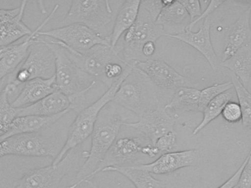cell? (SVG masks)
Listing matches in <instances>:
<instances>
[{"mask_svg":"<svg viewBox=\"0 0 251 188\" xmlns=\"http://www.w3.org/2000/svg\"><path fill=\"white\" fill-rule=\"evenodd\" d=\"M55 41L68 50L72 60L81 69L102 83H104V71L107 65L114 62L126 63L116 49L110 46L97 45L86 53H79Z\"/></svg>","mask_w":251,"mask_h":188,"instance_id":"30bf717a","label":"cell"},{"mask_svg":"<svg viewBox=\"0 0 251 188\" xmlns=\"http://www.w3.org/2000/svg\"><path fill=\"white\" fill-rule=\"evenodd\" d=\"M66 110H72L69 98L58 90H56L52 94L30 106L19 108V116L35 115L50 117Z\"/></svg>","mask_w":251,"mask_h":188,"instance_id":"44dd1931","label":"cell"},{"mask_svg":"<svg viewBox=\"0 0 251 188\" xmlns=\"http://www.w3.org/2000/svg\"><path fill=\"white\" fill-rule=\"evenodd\" d=\"M101 172H117L126 177L136 188H165V183L152 177L150 173L131 166L108 167Z\"/></svg>","mask_w":251,"mask_h":188,"instance_id":"4316f807","label":"cell"},{"mask_svg":"<svg viewBox=\"0 0 251 188\" xmlns=\"http://www.w3.org/2000/svg\"><path fill=\"white\" fill-rule=\"evenodd\" d=\"M85 183H87V185H88L89 188H99L98 186H97V185L96 184V183H94V182H93L91 180H86Z\"/></svg>","mask_w":251,"mask_h":188,"instance_id":"7bdbcfd3","label":"cell"},{"mask_svg":"<svg viewBox=\"0 0 251 188\" xmlns=\"http://www.w3.org/2000/svg\"><path fill=\"white\" fill-rule=\"evenodd\" d=\"M179 2L187 10L191 19V22H193L196 18L197 19V17L199 18L202 14L201 6L200 1L198 0H181Z\"/></svg>","mask_w":251,"mask_h":188,"instance_id":"e575fe53","label":"cell"},{"mask_svg":"<svg viewBox=\"0 0 251 188\" xmlns=\"http://www.w3.org/2000/svg\"><path fill=\"white\" fill-rule=\"evenodd\" d=\"M5 156V151H4V141L0 140V159Z\"/></svg>","mask_w":251,"mask_h":188,"instance_id":"b9f144b4","label":"cell"},{"mask_svg":"<svg viewBox=\"0 0 251 188\" xmlns=\"http://www.w3.org/2000/svg\"><path fill=\"white\" fill-rule=\"evenodd\" d=\"M219 65L234 72L247 88L251 78V43L239 49L234 55Z\"/></svg>","mask_w":251,"mask_h":188,"instance_id":"d4e9b609","label":"cell"},{"mask_svg":"<svg viewBox=\"0 0 251 188\" xmlns=\"http://www.w3.org/2000/svg\"><path fill=\"white\" fill-rule=\"evenodd\" d=\"M231 82L235 88L239 105L241 108L243 127H248L251 130V94L237 77H233Z\"/></svg>","mask_w":251,"mask_h":188,"instance_id":"f546056e","label":"cell"},{"mask_svg":"<svg viewBox=\"0 0 251 188\" xmlns=\"http://www.w3.org/2000/svg\"><path fill=\"white\" fill-rule=\"evenodd\" d=\"M171 1L172 0H146L141 1L140 7L146 10L155 22L163 7L169 4Z\"/></svg>","mask_w":251,"mask_h":188,"instance_id":"1f68e13d","label":"cell"},{"mask_svg":"<svg viewBox=\"0 0 251 188\" xmlns=\"http://www.w3.org/2000/svg\"><path fill=\"white\" fill-rule=\"evenodd\" d=\"M124 125L141 132L151 140L153 146L159 137L175 131V119L168 113L165 107L159 105L154 110L139 118L137 122H125Z\"/></svg>","mask_w":251,"mask_h":188,"instance_id":"9a60e30c","label":"cell"},{"mask_svg":"<svg viewBox=\"0 0 251 188\" xmlns=\"http://www.w3.org/2000/svg\"><path fill=\"white\" fill-rule=\"evenodd\" d=\"M72 154L69 153L57 165H49L26 171L16 182L14 188H57L72 165Z\"/></svg>","mask_w":251,"mask_h":188,"instance_id":"8fae6325","label":"cell"},{"mask_svg":"<svg viewBox=\"0 0 251 188\" xmlns=\"http://www.w3.org/2000/svg\"><path fill=\"white\" fill-rule=\"evenodd\" d=\"M55 40L79 53H86L97 45H110L108 37L102 35L81 24H73L47 31H40L38 36Z\"/></svg>","mask_w":251,"mask_h":188,"instance_id":"ba28073f","label":"cell"},{"mask_svg":"<svg viewBox=\"0 0 251 188\" xmlns=\"http://www.w3.org/2000/svg\"><path fill=\"white\" fill-rule=\"evenodd\" d=\"M8 81L9 76L0 81V95H1V92H2L3 89H4V87H5L6 85H7V82H8Z\"/></svg>","mask_w":251,"mask_h":188,"instance_id":"60d3db41","label":"cell"},{"mask_svg":"<svg viewBox=\"0 0 251 188\" xmlns=\"http://www.w3.org/2000/svg\"><path fill=\"white\" fill-rule=\"evenodd\" d=\"M159 153V150L154 146H153L151 143V144L144 145L143 149H142V154L147 155V156L150 157V158H154Z\"/></svg>","mask_w":251,"mask_h":188,"instance_id":"ab89813d","label":"cell"},{"mask_svg":"<svg viewBox=\"0 0 251 188\" xmlns=\"http://www.w3.org/2000/svg\"><path fill=\"white\" fill-rule=\"evenodd\" d=\"M232 92L226 91L224 94L220 95L218 97L212 100L207 105L203 112V120L199 125L193 130V134L196 135L199 132L201 131L205 127L208 125L211 121L218 118L221 114H222L223 109L225 107L226 105L231 102L232 99Z\"/></svg>","mask_w":251,"mask_h":188,"instance_id":"83f0119b","label":"cell"},{"mask_svg":"<svg viewBox=\"0 0 251 188\" xmlns=\"http://www.w3.org/2000/svg\"><path fill=\"white\" fill-rule=\"evenodd\" d=\"M131 69L132 64L127 65L122 76L113 82L111 87L98 100L78 113L77 116L69 128L66 143L63 145L57 158L53 161L51 165L54 166L58 165L70 151L82 144L92 134L100 112L107 104L112 102L121 84L130 73Z\"/></svg>","mask_w":251,"mask_h":188,"instance_id":"3957f363","label":"cell"},{"mask_svg":"<svg viewBox=\"0 0 251 188\" xmlns=\"http://www.w3.org/2000/svg\"><path fill=\"white\" fill-rule=\"evenodd\" d=\"M200 94L201 91L193 87H180L165 108L174 112H199Z\"/></svg>","mask_w":251,"mask_h":188,"instance_id":"484cf974","label":"cell"},{"mask_svg":"<svg viewBox=\"0 0 251 188\" xmlns=\"http://www.w3.org/2000/svg\"><path fill=\"white\" fill-rule=\"evenodd\" d=\"M55 75V57L44 39L33 41L27 57L19 69L9 76V82L18 88L36 78L50 79Z\"/></svg>","mask_w":251,"mask_h":188,"instance_id":"5b68a950","label":"cell"},{"mask_svg":"<svg viewBox=\"0 0 251 188\" xmlns=\"http://www.w3.org/2000/svg\"><path fill=\"white\" fill-rule=\"evenodd\" d=\"M58 7L59 4H56L48 17L25 41L16 45L0 48V81L14 73L19 69V65L25 61L32 43L39 38L38 32L52 19Z\"/></svg>","mask_w":251,"mask_h":188,"instance_id":"5bb4252c","label":"cell"},{"mask_svg":"<svg viewBox=\"0 0 251 188\" xmlns=\"http://www.w3.org/2000/svg\"><path fill=\"white\" fill-rule=\"evenodd\" d=\"M201 159V157L198 149H190L164 153L151 163L128 166L134 169L147 171L150 174L164 175L175 172L181 168L198 166L200 164Z\"/></svg>","mask_w":251,"mask_h":188,"instance_id":"4fadbf2b","label":"cell"},{"mask_svg":"<svg viewBox=\"0 0 251 188\" xmlns=\"http://www.w3.org/2000/svg\"><path fill=\"white\" fill-rule=\"evenodd\" d=\"M5 156L29 157V158H57L59 152L54 140L42 131L18 134L3 140Z\"/></svg>","mask_w":251,"mask_h":188,"instance_id":"9c48e42d","label":"cell"},{"mask_svg":"<svg viewBox=\"0 0 251 188\" xmlns=\"http://www.w3.org/2000/svg\"><path fill=\"white\" fill-rule=\"evenodd\" d=\"M9 93L6 87L0 95V139L10 130L12 123L19 116V109L9 102Z\"/></svg>","mask_w":251,"mask_h":188,"instance_id":"f1b7e54d","label":"cell"},{"mask_svg":"<svg viewBox=\"0 0 251 188\" xmlns=\"http://www.w3.org/2000/svg\"><path fill=\"white\" fill-rule=\"evenodd\" d=\"M131 64L143 72L156 88L176 90L180 87H193L188 78L178 74L162 60L148 59Z\"/></svg>","mask_w":251,"mask_h":188,"instance_id":"7c38bea8","label":"cell"},{"mask_svg":"<svg viewBox=\"0 0 251 188\" xmlns=\"http://www.w3.org/2000/svg\"><path fill=\"white\" fill-rule=\"evenodd\" d=\"M27 1H22L20 13L4 21L0 25V48L8 47L25 36L33 33L23 22L24 13Z\"/></svg>","mask_w":251,"mask_h":188,"instance_id":"cb8c5ba5","label":"cell"},{"mask_svg":"<svg viewBox=\"0 0 251 188\" xmlns=\"http://www.w3.org/2000/svg\"><path fill=\"white\" fill-rule=\"evenodd\" d=\"M226 1H211L210 3H209V6L206 7V10H204L203 13L199 16L197 19H195L193 22L190 24V25L187 26V27L186 28L185 31H192V29H193V27L196 25V24L199 23L200 21H201L202 19H206V18L209 17V15L212 13V12L215 11L218 7L221 5V4H224Z\"/></svg>","mask_w":251,"mask_h":188,"instance_id":"8d00e7d4","label":"cell"},{"mask_svg":"<svg viewBox=\"0 0 251 188\" xmlns=\"http://www.w3.org/2000/svg\"><path fill=\"white\" fill-rule=\"evenodd\" d=\"M69 111L70 110L64 111L61 113L50 117L35 116V115L18 116L12 123L8 133L2 138L0 139V140H5L18 134L43 131L50 126L55 124Z\"/></svg>","mask_w":251,"mask_h":188,"instance_id":"7402d4cb","label":"cell"},{"mask_svg":"<svg viewBox=\"0 0 251 188\" xmlns=\"http://www.w3.org/2000/svg\"><path fill=\"white\" fill-rule=\"evenodd\" d=\"M125 123L123 115L113 105H106L103 108L91 134V149L82 153L86 161L76 174L75 183L66 188H76L86 180L92 179L94 172L116 141L121 127Z\"/></svg>","mask_w":251,"mask_h":188,"instance_id":"6da1fadb","label":"cell"},{"mask_svg":"<svg viewBox=\"0 0 251 188\" xmlns=\"http://www.w3.org/2000/svg\"><path fill=\"white\" fill-rule=\"evenodd\" d=\"M156 52V45H155V42L146 43L143 48V54L145 57H150L154 54Z\"/></svg>","mask_w":251,"mask_h":188,"instance_id":"f35d334b","label":"cell"},{"mask_svg":"<svg viewBox=\"0 0 251 188\" xmlns=\"http://www.w3.org/2000/svg\"><path fill=\"white\" fill-rule=\"evenodd\" d=\"M239 188H251V148L246 165L243 168L238 184Z\"/></svg>","mask_w":251,"mask_h":188,"instance_id":"d590c367","label":"cell"},{"mask_svg":"<svg viewBox=\"0 0 251 188\" xmlns=\"http://www.w3.org/2000/svg\"><path fill=\"white\" fill-rule=\"evenodd\" d=\"M113 10L108 1L75 0L61 22L62 27L81 24L95 32L102 29L111 22Z\"/></svg>","mask_w":251,"mask_h":188,"instance_id":"52a82bcc","label":"cell"},{"mask_svg":"<svg viewBox=\"0 0 251 188\" xmlns=\"http://www.w3.org/2000/svg\"><path fill=\"white\" fill-rule=\"evenodd\" d=\"M162 36L167 35L162 27L156 25L149 13L140 7L137 21L124 36L122 48L123 60L127 64L144 61L143 46L150 41L156 42Z\"/></svg>","mask_w":251,"mask_h":188,"instance_id":"8992f818","label":"cell"},{"mask_svg":"<svg viewBox=\"0 0 251 188\" xmlns=\"http://www.w3.org/2000/svg\"><path fill=\"white\" fill-rule=\"evenodd\" d=\"M248 156L246 159L245 160L244 162H243L241 165H240L239 169L237 170V172L229 179L227 180L226 183L224 184L221 185L219 188H234L236 186H238L239 181H240V177H241L242 172H243V168H244L245 165L247 163Z\"/></svg>","mask_w":251,"mask_h":188,"instance_id":"74e56055","label":"cell"},{"mask_svg":"<svg viewBox=\"0 0 251 188\" xmlns=\"http://www.w3.org/2000/svg\"><path fill=\"white\" fill-rule=\"evenodd\" d=\"M250 11L249 7L237 22L226 27V44L223 53V61L234 55L239 49L251 44Z\"/></svg>","mask_w":251,"mask_h":188,"instance_id":"e0dca14e","label":"cell"},{"mask_svg":"<svg viewBox=\"0 0 251 188\" xmlns=\"http://www.w3.org/2000/svg\"><path fill=\"white\" fill-rule=\"evenodd\" d=\"M191 23L187 10L179 1H171L165 6L155 24L162 27L167 36L179 35L185 32L186 28Z\"/></svg>","mask_w":251,"mask_h":188,"instance_id":"d6986e66","label":"cell"},{"mask_svg":"<svg viewBox=\"0 0 251 188\" xmlns=\"http://www.w3.org/2000/svg\"><path fill=\"white\" fill-rule=\"evenodd\" d=\"M112 102L134 112L139 118L159 106L156 86L143 72L133 65L131 72L121 84Z\"/></svg>","mask_w":251,"mask_h":188,"instance_id":"277c9868","label":"cell"},{"mask_svg":"<svg viewBox=\"0 0 251 188\" xmlns=\"http://www.w3.org/2000/svg\"><path fill=\"white\" fill-rule=\"evenodd\" d=\"M176 131L167 133L156 140L154 146L159 152H170L176 146Z\"/></svg>","mask_w":251,"mask_h":188,"instance_id":"836d02e7","label":"cell"},{"mask_svg":"<svg viewBox=\"0 0 251 188\" xmlns=\"http://www.w3.org/2000/svg\"><path fill=\"white\" fill-rule=\"evenodd\" d=\"M223 118L230 124L239 122L242 120L241 108L237 102H229L223 109Z\"/></svg>","mask_w":251,"mask_h":188,"instance_id":"d6a6232c","label":"cell"},{"mask_svg":"<svg viewBox=\"0 0 251 188\" xmlns=\"http://www.w3.org/2000/svg\"><path fill=\"white\" fill-rule=\"evenodd\" d=\"M144 145L138 137H122L113 143L93 177L108 167L126 166L137 161ZM92 177V178H93Z\"/></svg>","mask_w":251,"mask_h":188,"instance_id":"2e32d148","label":"cell"},{"mask_svg":"<svg viewBox=\"0 0 251 188\" xmlns=\"http://www.w3.org/2000/svg\"><path fill=\"white\" fill-rule=\"evenodd\" d=\"M57 90L55 76L50 79L36 78L24 85L16 99L11 103L15 108H24L39 102Z\"/></svg>","mask_w":251,"mask_h":188,"instance_id":"ffe728a7","label":"cell"},{"mask_svg":"<svg viewBox=\"0 0 251 188\" xmlns=\"http://www.w3.org/2000/svg\"><path fill=\"white\" fill-rule=\"evenodd\" d=\"M234 87L232 82H228L226 83L215 84L212 86L208 87L201 91L199 97V112H203L205 108L220 95L228 91Z\"/></svg>","mask_w":251,"mask_h":188,"instance_id":"4dcf8cb0","label":"cell"},{"mask_svg":"<svg viewBox=\"0 0 251 188\" xmlns=\"http://www.w3.org/2000/svg\"><path fill=\"white\" fill-rule=\"evenodd\" d=\"M140 0H128L122 4L115 21L113 31L107 36L112 48L116 49L121 37L135 23L140 12Z\"/></svg>","mask_w":251,"mask_h":188,"instance_id":"603a6c76","label":"cell"},{"mask_svg":"<svg viewBox=\"0 0 251 188\" xmlns=\"http://www.w3.org/2000/svg\"><path fill=\"white\" fill-rule=\"evenodd\" d=\"M211 22L209 17L205 19L203 25L201 26L198 32L185 31L179 35L171 36V38L179 40L201 53L203 57L206 59L211 67L215 70L219 63H218V57L215 54L212 46L210 36Z\"/></svg>","mask_w":251,"mask_h":188,"instance_id":"ac0fdd59","label":"cell"},{"mask_svg":"<svg viewBox=\"0 0 251 188\" xmlns=\"http://www.w3.org/2000/svg\"><path fill=\"white\" fill-rule=\"evenodd\" d=\"M246 3L247 4H250L249 5V7H250V19H249V22H250V27H251V1H246Z\"/></svg>","mask_w":251,"mask_h":188,"instance_id":"ee69618b","label":"cell"},{"mask_svg":"<svg viewBox=\"0 0 251 188\" xmlns=\"http://www.w3.org/2000/svg\"><path fill=\"white\" fill-rule=\"evenodd\" d=\"M55 57L57 90L69 98L71 109L77 113L85 109L88 92L98 81L81 69L72 60L69 52L51 38H45Z\"/></svg>","mask_w":251,"mask_h":188,"instance_id":"7a4b0ae2","label":"cell"}]
</instances>
